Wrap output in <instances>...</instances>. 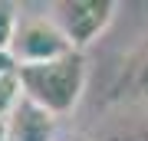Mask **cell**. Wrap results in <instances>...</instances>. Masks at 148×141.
<instances>
[{"mask_svg": "<svg viewBox=\"0 0 148 141\" xmlns=\"http://www.w3.org/2000/svg\"><path fill=\"white\" fill-rule=\"evenodd\" d=\"M23 99L40 105L43 112H49L53 118H63L79 105L86 82H89V63L79 49L66 52V56L53 59V63L40 66H20L16 69Z\"/></svg>", "mask_w": 148, "mask_h": 141, "instance_id": "obj_1", "label": "cell"}, {"mask_svg": "<svg viewBox=\"0 0 148 141\" xmlns=\"http://www.w3.org/2000/svg\"><path fill=\"white\" fill-rule=\"evenodd\" d=\"M23 99V89H20V79L16 72L10 76H0V121L10 118V112L16 108V102Z\"/></svg>", "mask_w": 148, "mask_h": 141, "instance_id": "obj_6", "label": "cell"}, {"mask_svg": "<svg viewBox=\"0 0 148 141\" xmlns=\"http://www.w3.org/2000/svg\"><path fill=\"white\" fill-rule=\"evenodd\" d=\"M0 141H7V121H0Z\"/></svg>", "mask_w": 148, "mask_h": 141, "instance_id": "obj_9", "label": "cell"}, {"mask_svg": "<svg viewBox=\"0 0 148 141\" xmlns=\"http://www.w3.org/2000/svg\"><path fill=\"white\" fill-rule=\"evenodd\" d=\"M128 89L135 99L148 102V43L132 56V69H128Z\"/></svg>", "mask_w": 148, "mask_h": 141, "instance_id": "obj_5", "label": "cell"}, {"mask_svg": "<svg viewBox=\"0 0 148 141\" xmlns=\"http://www.w3.org/2000/svg\"><path fill=\"white\" fill-rule=\"evenodd\" d=\"M76 141H89V138H76Z\"/></svg>", "mask_w": 148, "mask_h": 141, "instance_id": "obj_10", "label": "cell"}, {"mask_svg": "<svg viewBox=\"0 0 148 141\" xmlns=\"http://www.w3.org/2000/svg\"><path fill=\"white\" fill-rule=\"evenodd\" d=\"M56 118L30 99H20L7 118V141H53Z\"/></svg>", "mask_w": 148, "mask_h": 141, "instance_id": "obj_4", "label": "cell"}, {"mask_svg": "<svg viewBox=\"0 0 148 141\" xmlns=\"http://www.w3.org/2000/svg\"><path fill=\"white\" fill-rule=\"evenodd\" d=\"M10 72H16V63H13V56H10V52H3V49H0V76H10Z\"/></svg>", "mask_w": 148, "mask_h": 141, "instance_id": "obj_8", "label": "cell"}, {"mask_svg": "<svg viewBox=\"0 0 148 141\" xmlns=\"http://www.w3.org/2000/svg\"><path fill=\"white\" fill-rule=\"evenodd\" d=\"M73 52V43L66 40V33L59 30V23L49 13L36 16H20L10 43V56L16 69L20 66H40V63H53V59Z\"/></svg>", "mask_w": 148, "mask_h": 141, "instance_id": "obj_2", "label": "cell"}, {"mask_svg": "<svg viewBox=\"0 0 148 141\" xmlns=\"http://www.w3.org/2000/svg\"><path fill=\"white\" fill-rule=\"evenodd\" d=\"M16 23H20V10H16L13 3H7V0H0V49L3 52H10Z\"/></svg>", "mask_w": 148, "mask_h": 141, "instance_id": "obj_7", "label": "cell"}, {"mask_svg": "<svg viewBox=\"0 0 148 141\" xmlns=\"http://www.w3.org/2000/svg\"><path fill=\"white\" fill-rule=\"evenodd\" d=\"M115 10H119L115 0H56L49 7V16L59 23L73 49L82 52L109 30V23L115 20Z\"/></svg>", "mask_w": 148, "mask_h": 141, "instance_id": "obj_3", "label": "cell"}]
</instances>
